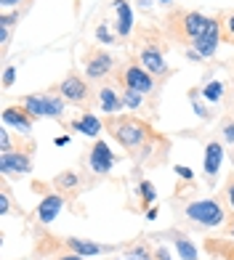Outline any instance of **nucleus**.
<instances>
[{
  "label": "nucleus",
  "instance_id": "19",
  "mask_svg": "<svg viewBox=\"0 0 234 260\" xmlns=\"http://www.w3.org/2000/svg\"><path fill=\"white\" fill-rule=\"evenodd\" d=\"M170 236H173V242H175V250H179V255L184 257V260H197V247L186 239L184 234H179V231H170Z\"/></svg>",
  "mask_w": 234,
  "mask_h": 260
},
{
  "label": "nucleus",
  "instance_id": "7",
  "mask_svg": "<svg viewBox=\"0 0 234 260\" xmlns=\"http://www.w3.org/2000/svg\"><path fill=\"white\" fill-rule=\"evenodd\" d=\"M58 96L64 101H72V104H85L91 99V88L83 77L77 75H67L62 80V85H58Z\"/></svg>",
  "mask_w": 234,
  "mask_h": 260
},
{
  "label": "nucleus",
  "instance_id": "42",
  "mask_svg": "<svg viewBox=\"0 0 234 260\" xmlns=\"http://www.w3.org/2000/svg\"><path fill=\"white\" fill-rule=\"evenodd\" d=\"M229 234H231V239H234V220H231V226H229Z\"/></svg>",
  "mask_w": 234,
  "mask_h": 260
},
{
  "label": "nucleus",
  "instance_id": "26",
  "mask_svg": "<svg viewBox=\"0 0 234 260\" xmlns=\"http://www.w3.org/2000/svg\"><path fill=\"white\" fill-rule=\"evenodd\" d=\"M96 40H99V43H104V45H109V43L114 40L107 24H99V27H96Z\"/></svg>",
  "mask_w": 234,
  "mask_h": 260
},
{
  "label": "nucleus",
  "instance_id": "9",
  "mask_svg": "<svg viewBox=\"0 0 234 260\" xmlns=\"http://www.w3.org/2000/svg\"><path fill=\"white\" fill-rule=\"evenodd\" d=\"M114 162L117 157L112 154V149L104 144V141H96L91 149V157H88V165H91V170L96 173V175H107L112 168H114Z\"/></svg>",
  "mask_w": 234,
  "mask_h": 260
},
{
  "label": "nucleus",
  "instance_id": "37",
  "mask_svg": "<svg viewBox=\"0 0 234 260\" xmlns=\"http://www.w3.org/2000/svg\"><path fill=\"white\" fill-rule=\"evenodd\" d=\"M19 3H24V0H0V6H3V8H14Z\"/></svg>",
  "mask_w": 234,
  "mask_h": 260
},
{
  "label": "nucleus",
  "instance_id": "5",
  "mask_svg": "<svg viewBox=\"0 0 234 260\" xmlns=\"http://www.w3.org/2000/svg\"><path fill=\"white\" fill-rule=\"evenodd\" d=\"M120 82L131 90H138L141 96L155 90V75H149L141 64H128L120 72Z\"/></svg>",
  "mask_w": 234,
  "mask_h": 260
},
{
  "label": "nucleus",
  "instance_id": "29",
  "mask_svg": "<svg viewBox=\"0 0 234 260\" xmlns=\"http://www.w3.org/2000/svg\"><path fill=\"white\" fill-rule=\"evenodd\" d=\"M6 151H14L11 149V136L8 130H0V154H6Z\"/></svg>",
  "mask_w": 234,
  "mask_h": 260
},
{
  "label": "nucleus",
  "instance_id": "34",
  "mask_svg": "<svg viewBox=\"0 0 234 260\" xmlns=\"http://www.w3.org/2000/svg\"><path fill=\"white\" fill-rule=\"evenodd\" d=\"M226 35H229V40H234V14L226 16Z\"/></svg>",
  "mask_w": 234,
  "mask_h": 260
},
{
  "label": "nucleus",
  "instance_id": "24",
  "mask_svg": "<svg viewBox=\"0 0 234 260\" xmlns=\"http://www.w3.org/2000/svg\"><path fill=\"white\" fill-rule=\"evenodd\" d=\"M114 260H155V257L149 255V250H147V247H133L131 252H125V255L114 257Z\"/></svg>",
  "mask_w": 234,
  "mask_h": 260
},
{
  "label": "nucleus",
  "instance_id": "27",
  "mask_svg": "<svg viewBox=\"0 0 234 260\" xmlns=\"http://www.w3.org/2000/svg\"><path fill=\"white\" fill-rule=\"evenodd\" d=\"M16 80V67H6L3 69V88H11Z\"/></svg>",
  "mask_w": 234,
  "mask_h": 260
},
{
  "label": "nucleus",
  "instance_id": "20",
  "mask_svg": "<svg viewBox=\"0 0 234 260\" xmlns=\"http://www.w3.org/2000/svg\"><path fill=\"white\" fill-rule=\"evenodd\" d=\"M205 247H208V252H213V255H218V257L234 260V244H231V242H213V239H208Z\"/></svg>",
  "mask_w": 234,
  "mask_h": 260
},
{
  "label": "nucleus",
  "instance_id": "41",
  "mask_svg": "<svg viewBox=\"0 0 234 260\" xmlns=\"http://www.w3.org/2000/svg\"><path fill=\"white\" fill-rule=\"evenodd\" d=\"M138 3H141V8L147 11V8H152V0H138Z\"/></svg>",
  "mask_w": 234,
  "mask_h": 260
},
{
  "label": "nucleus",
  "instance_id": "23",
  "mask_svg": "<svg viewBox=\"0 0 234 260\" xmlns=\"http://www.w3.org/2000/svg\"><path fill=\"white\" fill-rule=\"evenodd\" d=\"M141 93L138 90H131V88H125V93H123V106L125 109H138V106H141Z\"/></svg>",
  "mask_w": 234,
  "mask_h": 260
},
{
  "label": "nucleus",
  "instance_id": "43",
  "mask_svg": "<svg viewBox=\"0 0 234 260\" xmlns=\"http://www.w3.org/2000/svg\"><path fill=\"white\" fill-rule=\"evenodd\" d=\"M160 3H165V6H168V3H173V0H160Z\"/></svg>",
  "mask_w": 234,
  "mask_h": 260
},
{
  "label": "nucleus",
  "instance_id": "40",
  "mask_svg": "<svg viewBox=\"0 0 234 260\" xmlns=\"http://www.w3.org/2000/svg\"><path fill=\"white\" fill-rule=\"evenodd\" d=\"M147 218L155 220V218H157V207H149V210H147Z\"/></svg>",
  "mask_w": 234,
  "mask_h": 260
},
{
  "label": "nucleus",
  "instance_id": "6",
  "mask_svg": "<svg viewBox=\"0 0 234 260\" xmlns=\"http://www.w3.org/2000/svg\"><path fill=\"white\" fill-rule=\"evenodd\" d=\"M173 21H179V24H175L179 27V38L189 40V43H194L210 24V19L202 16V14H197V11H184V14H179Z\"/></svg>",
  "mask_w": 234,
  "mask_h": 260
},
{
  "label": "nucleus",
  "instance_id": "25",
  "mask_svg": "<svg viewBox=\"0 0 234 260\" xmlns=\"http://www.w3.org/2000/svg\"><path fill=\"white\" fill-rule=\"evenodd\" d=\"M56 186H58V188H75V186H77V175H75L72 170L56 175Z\"/></svg>",
  "mask_w": 234,
  "mask_h": 260
},
{
  "label": "nucleus",
  "instance_id": "28",
  "mask_svg": "<svg viewBox=\"0 0 234 260\" xmlns=\"http://www.w3.org/2000/svg\"><path fill=\"white\" fill-rule=\"evenodd\" d=\"M221 136H224L226 144H234V122H224V127H221Z\"/></svg>",
  "mask_w": 234,
  "mask_h": 260
},
{
  "label": "nucleus",
  "instance_id": "11",
  "mask_svg": "<svg viewBox=\"0 0 234 260\" xmlns=\"http://www.w3.org/2000/svg\"><path fill=\"white\" fill-rule=\"evenodd\" d=\"M221 162H224V146L218 141H208L205 144V159H202V170H205V178L213 183L216 175L221 170Z\"/></svg>",
  "mask_w": 234,
  "mask_h": 260
},
{
  "label": "nucleus",
  "instance_id": "16",
  "mask_svg": "<svg viewBox=\"0 0 234 260\" xmlns=\"http://www.w3.org/2000/svg\"><path fill=\"white\" fill-rule=\"evenodd\" d=\"M99 106L104 109V114H120L123 112V99L114 93V88L104 85V88H99Z\"/></svg>",
  "mask_w": 234,
  "mask_h": 260
},
{
  "label": "nucleus",
  "instance_id": "33",
  "mask_svg": "<svg viewBox=\"0 0 234 260\" xmlns=\"http://www.w3.org/2000/svg\"><path fill=\"white\" fill-rule=\"evenodd\" d=\"M14 21H19V14H3L0 16V27H11Z\"/></svg>",
  "mask_w": 234,
  "mask_h": 260
},
{
  "label": "nucleus",
  "instance_id": "38",
  "mask_svg": "<svg viewBox=\"0 0 234 260\" xmlns=\"http://www.w3.org/2000/svg\"><path fill=\"white\" fill-rule=\"evenodd\" d=\"M0 43H3V51H6V43H8V27H0Z\"/></svg>",
  "mask_w": 234,
  "mask_h": 260
},
{
  "label": "nucleus",
  "instance_id": "2",
  "mask_svg": "<svg viewBox=\"0 0 234 260\" xmlns=\"http://www.w3.org/2000/svg\"><path fill=\"white\" fill-rule=\"evenodd\" d=\"M184 215L192 223H197V226H202V229H218L221 223H224L226 212H224L218 199H197V202L186 205Z\"/></svg>",
  "mask_w": 234,
  "mask_h": 260
},
{
  "label": "nucleus",
  "instance_id": "12",
  "mask_svg": "<svg viewBox=\"0 0 234 260\" xmlns=\"http://www.w3.org/2000/svg\"><path fill=\"white\" fill-rule=\"evenodd\" d=\"M32 120H35V117L24 109V106H6V109H3V125L19 130V133H30V130H32Z\"/></svg>",
  "mask_w": 234,
  "mask_h": 260
},
{
  "label": "nucleus",
  "instance_id": "1",
  "mask_svg": "<svg viewBox=\"0 0 234 260\" xmlns=\"http://www.w3.org/2000/svg\"><path fill=\"white\" fill-rule=\"evenodd\" d=\"M104 127L112 133V138L120 144L123 149H128L131 154H136L138 149H144V144H149V138H155V133H152V127L138 120V117H120V114H112L107 122H104Z\"/></svg>",
  "mask_w": 234,
  "mask_h": 260
},
{
  "label": "nucleus",
  "instance_id": "15",
  "mask_svg": "<svg viewBox=\"0 0 234 260\" xmlns=\"http://www.w3.org/2000/svg\"><path fill=\"white\" fill-rule=\"evenodd\" d=\"M114 11H117V35H128L133 32V8L128 0H114Z\"/></svg>",
  "mask_w": 234,
  "mask_h": 260
},
{
  "label": "nucleus",
  "instance_id": "32",
  "mask_svg": "<svg viewBox=\"0 0 234 260\" xmlns=\"http://www.w3.org/2000/svg\"><path fill=\"white\" fill-rule=\"evenodd\" d=\"M226 202L234 210V175H229V181H226Z\"/></svg>",
  "mask_w": 234,
  "mask_h": 260
},
{
  "label": "nucleus",
  "instance_id": "21",
  "mask_svg": "<svg viewBox=\"0 0 234 260\" xmlns=\"http://www.w3.org/2000/svg\"><path fill=\"white\" fill-rule=\"evenodd\" d=\"M202 96L210 104H218L221 99H224V82H221V80H210L208 85L202 88Z\"/></svg>",
  "mask_w": 234,
  "mask_h": 260
},
{
  "label": "nucleus",
  "instance_id": "14",
  "mask_svg": "<svg viewBox=\"0 0 234 260\" xmlns=\"http://www.w3.org/2000/svg\"><path fill=\"white\" fill-rule=\"evenodd\" d=\"M62 207H64V197L62 194H48L45 199H40V205H38V220L40 223H53L56 220V215H62Z\"/></svg>",
  "mask_w": 234,
  "mask_h": 260
},
{
  "label": "nucleus",
  "instance_id": "13",
  "mask_svg": "<svg viewBox=\"0 0 234 260\" xmlns=\"http://www.w3.org/2000/svg\"><path fill=\"white\" fill-rule=\"evenodd\" d=\"M138 61H141V67L149 75H165V58H162L160 45H155V43L144 45L141 53H138Z\"/></svg>",
  "mask_w": 234,
  "mask_h": 260
},
{
  "label": "nucleus",
  "instance_id": "4",
  "mask_svg": "<svg viewBox=\"0 0 234 260\" xmlns=\"http://www.w3.org/2000/svg\"><path fill=\"white\" fill-rule=\"evenodd\" d=\"M0 173L3 178H24L32 173V157L27 151H6L0 154Z\"/></svg>",
  "mask_w": 234,
  "mask_h": 260
},
{
  "label": "nucleus",
  "instance_id": "31",
  "mask_svg": "<svg viewBox=\"0 0 234 260\" xmlns=\"http://www.w3.org/2000/svg\"><path fill=\"white\" fill-rule=\"evenodd\" d=\"M8 210H11V199H8V191L3 188L0 191V215H8Z\"/></svg>",
  "mask_w": 234,
  "mask_h": 260
},
{
  "label": "nucleus",
  "instance_id": "36",
  "mask_svg": "<svg viewBox=\"0 0 234 260\" xmlns=\"http://www.w3.org/2000/svg\"><path fill=\"white\" fill-rule=\"evenodd\" d=\"M56 260H85V257L77 255V252H69V255H62V257H56Z\"/></svg>",
  "mask_w": 234,
  "mask_h": 260
},
{
  "label": "nucleus",
  "instance_id": "3",
  "mask_svg": "<svg viewBox=\"0 0 234 260\" xmlns=\"http://www.w3.org/2000/svg\"><path fill=\"white\" fill-rule=\"evenodd\" d=\"M21 106L32 117H62L64 114V99L62 96H48V93H32L21 99Z\"/></svg>",
  "mask_w": 234,
  "mask_h": 260
},
{
  "label": "nucleus",
  "instance_id": "8",
  "mask_svg": "<svg viewBox=\"0 0 234 260\" xmlns=\"http://www.w3.org/2000/svg\"><path fill=\"white\" fill-rule=\"evenodd\" d=\"M218 45H221V24H218V19H210L208 29L192 43V48L200 53L202 58H210V56H216Z\"/></svg>",
  "mask_w": 234,
  "mask_h": 260
},
{
  "label": "nucleus",
  "instance_id": "39",
  "mask_svg": "<svg viewBox=\"0 0 234 260\" xmlns=\"http://www.w3.org/2000/svg\"><path fill=\"white\" fill-rule=\"evenodd\" d=\"M53 144H56V146H67V144H69V136H56Z\"/></svg>",
  "mask_w": 234,
  "mask_h": 260
},
{
  "label": "nucleus",
  "instance_id": "17",
  "mask_svg": "<svg viewBox=\"0 0 234 260\" xmlns=\"http://www.w3.org/2000/svg\"><path fill=\"white\" fill-rule=\"evenodd\" d=\"M101 120L96 114H83V117H77V120L72 122V130H77L80 136H88V138H96L101 133Z\"/></svg>",
  "mask_w": 234,
  "mask_h": 260
},
{
  "label": "nucleus",
  "instance_id": "30",
  "mask_svg": "<svg viewBox=\"0 0 234 260\" xmlns=\"http://www.w3.org/2000/svg\"><path fill=\"white\" fill-rule=\"evenodd\" d=\"M175 173H179V178H181V181H192V178H194L192 168H186V165H175Z\"/></svg>",
  "mask_w": 234,
  "mask_h": 260
},
{
  "label": "nucleus",
  "instance_id": "10",
  "mask_svg": "<svg viewBox=\"0 0 234 260\" xmlns=\"http://www.w3.org/2000/svg\"><path fill=\"white\" fill-rule=\"evenodd\" d=\"M112 56L107 51H93L88 58H85V75L88 80H101L112 72Z\"/></svg>",
  "mask_w": 234,
  "mask_h": 260
},
{
  "label": "nucleus",
  "instance_id": "35",
  "mask_svg": "<svg viewBox=\"0 0 234 260\" xmlns=\"http://www.w3.org/2000/svg\"><path fill=\"white\" fill-rule=\"evenodd\" d=\"M155 260H170V252H168V247H157V252H155Z\"/></svg>",
  "mask_w": 234,
  "mask_h": 260
},
{
  "label": "nucleus",
  "instance_id": "18",
  "mask_svg": "<svg viewBox=\"0 0 234 260\" xmlns=\"http://www.w3.org/2000/svg\"><path fill=\"white\" fill-rule=\"evenodd\" d=\"M67 247L72 252H77V255H83V257H93V255H101L107 247L104 244H96V242H85V239H75V236H67Z\"/></svg>",
  "mask_w": 234,
  "mask_h": 260
},
{
  "label": "nucleus",
  "instance_id": "22",
  "mask_svg": "<svg viewBox=\"0 0 234 260\" xmlns=\"http://www.w3.org/2000/svg\"><path fill=\"white\" fill-rule=\"evenodd\" d=\"M138 197H141L144 205H155V199H157L155 183H152V181H141V183H138Z\"/></svg>",
  "mask_w": 234,
  "mask_h": 260
}]
</instances>
